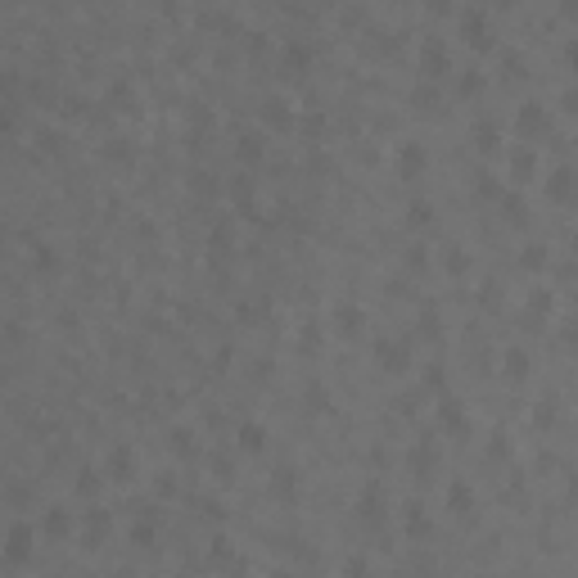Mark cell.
<instances>
[{
    "label": "cell",
    "instance_id": "d590c367",
    "mask_svg": "<svg viewBox=\"0 0 578 578\" xmlns=\"http://www.w3.org/2000/svg\"><path fill=\"white\" fill-rule=\"evenodd\" d=\"M457 91H461V95H466V100H470V95H479V91H484V73H479V68H470V73H461V82H457Z\"/></svg>",
    "mask_w": 578,
    "mask_h": 578
},
{
    "label": "cell",
    "instance_id": "277c9868",
    "mask_svg": "<svg viewBox=\"0 0 578 578\" xmlns=\"http://www.w3.org/2000/svg\"><path fill=\"white\" fill-rule=\"evenodd\" d=\"M461 36H466V45H475V50H493V27H488L484 9H466V14H461Z\"/></svg>",
    "mask_w": 578,
    "mask_h": 578
},
{
    "label": "cell",
    "instance_id": "5bb4252c",
    "mask_svg": "<svg viewBox=\"0 0 578 578\" xmlns=\"http://www.w3.org/2000/svg\"><path fill=\"white\" fill-rule=\"evenodd\" d=\"M253 195H258L253 177H249V172H239V177L230 181V199L239 204V213H244V217H258V208H253Z\"/></svg>",
    "mask_w": 578,
    "mask_h": 578
},
{
    "label": "cell",
    "instance_id": "d4e9b609",
    "mask_svg": "<svg viewBox=\"0 0 578 578\" xmlns=\"http://www.w3.org/2000/svg\"><path fill=\"white\" fill-rule=\"evenodd\" d=\"M208 249H213V258H226L230 249H235V230H230V221H217L213 235H208Z\"/></svg>",
    "mask_w": 578,
    "mask_h": 578
},
{
    "label": "cell",
    "instance_id": "9f6ffc18",
    "mask_svg": "<svg viewBox=\"0 0 578 578\" xmlns=\"http://www.w3.org/2000/svg\"><path fill=\"white\" fill-rule=\"evenodd\" d=\"M528 303H533V312H551V294H533Z\"/></svg>",
    "mask_w": 578,
    "mask_h": 578
},
{
    "label": "cell",
    "instance_id": "2e32d148",
    "mask_svg": "<svg viewBox=\"0 0 578 578\" xmlns=\"http://www.w3.org/2000/svg\"><path fill=\"white\" fill-rule=\"evenodd\" d=\"M235 443H239V452H267V425H258V420H244V425L235 429Z\"/></svg>",
    "mask_w": 578,
    "mask_h": 578
},
{
    "label": "cell",
    "instance_id": "c3c4849f",
    "mask_svg": "<svg viewBox=\"0 0 578 578\" xmlns=\"http://www.w3.org/2000/svg\"><path fill=\"white\" fill-rule=\"evenodd\" d=\"M154 493H158V497H172V493H177V479H172V475H158V479H154Z\"/></svg>",
    "mask_w": 578,
    "mask_h": 578
},
{
    "label": "cell",
    "instance_id": "680465c9",
    "mask_svg": "<svg viewBox=\"0 0 578 578\" xmlns=\"http://www.w3.org/2000/svg\"><path fill=\"white\" fill-rule=\"evenodd\" d=\"M425 9H429V14H447L452 0H425Z\"/></svg>",
    "mask_w": 578,
    "mask_h": 578
},
{
    "label": "cell",
    "instance_id": "f546056e",
    "mask_svg": "<svg viewBox=\"0 0 578 578\" xmlns=\"http://www.w3.org/2000/svg\"><path fill=\"white\" fill-rule=\"evenodd\" d=\"M411 104H416L420 113H434V104H438V86H434V82H420L416 91H411Z\"/></svg>",
    "mask_w": 578,
    "mask_h": 578
},
{
    "label": "cell",
    "instance_id": "816d5d0a",
    "mask_svg": "<svg viewBox=\"0 0 578 578\" xmlns=\"http://www.w3.org/2000/svg\"><path fill=\"white\" fill-rule=\"evenodd\" d=\"M425 384H429V389H443V384H447V375H443V366H429V371H425Z\"/></svg>",
    "mask_w": 578,
    "mask_h": 578
},
{
    "label": "cell",
    "instance_id": "603a6c76",
    "mask_svg": "<svg viewBox=\"0 0 578 578\" xmlns=\"http://www.w3.org/2000/svg\"><path fill=\"white\" fill-rule=\"evenodd\" d=\"M497 199H502V217L510 221V226H528V204H524V199L515 195V190H510V195L502 190V195H497Z\"/></svg>",
    "mask_w": 578,
    "mask_h": 578
},
{
    "label": "cell",
    "instance_id": "91938a15",
    "mask_svg": "<svg viewBox=\"0 0 578 578\" xmlns=\"http://www.w3.org/2000/svg\"><path fill=\"white\" fill-rule=\"evenodd\" d=\"M497 5H515V0H497Z\"/></svg>",
    "mask_w": 578,
    "mask_h": 578
},
{
    "label": "cell",
    "instance_id": "44dd1931",
    "mask_svg": "<svg viewBox=\"0 0 578 578\" xmlns=\"http://www.w3.org/2000/svg\"><path fill=\"white\" fill-rule=\"evenodd\" d=\"M547 195H551L556 204H570V199H574V172L570 168H556L551 181H547Z\"/></svg>",
    "mask_w": 578,
    "mask_h": 578
},
{
    "label": "cell",
    "instance_id": "9a60e30c",
    "mask_svg": "<svg viewBox=\"0 0 578 578\" xmlns=\"http://www.w3.org/2000/svg\"><path fill=\"white\" fill-rule=\"evenodd\" d=\"M402 528H407V538H429L434 533V519L425 515V506H420V502H407V510H402Z\"/></svg>",
    "mask_w": 578,
    "mask_h": 578
},
{
    "label": "cell",
    "instance_id": "60d3db41",
    "mask_svg": "<svg viewBox=\"0 0 578 578\" xmlns=\"http://www.w3.org/2000/svg\"><path fill=\"white\" fill-rule=\"evenodd\" d=\"M213 479H221V484H230V479H235V466H230V457H213Z\"/></svg>",
    "mask_w": 578,
    "mask_h": 578
},
{
    "label": "cell",
    "instance_id": "b9f144b4",
    "mask_svg": "<svg viewBox=\"0 0 578 578\" xmlns=\"http://www.w3.org/2000/svg\"><path fill=\"white\" fill-rule=\"evenodd\" d=\"M488 457H510V438H506L502 429H497L493 438H488Z\"/></svg>",
    "mask_w": 578,
    "mask_h": 578
},
{
    "label": "cell",
    "instance_id": "6da1fadb",
    "mask_svg": "<svg viewBox=\"0 0 578 578\" xmlns=\"http://www.w3.org/2000/svg\"><path fill=\"white\" fill-rule=\"evenodd\" d=\"M0 551H5V561H9V565H27V561H32V551H36V528L27 524V519H14V524H9V533H5V547H0Z\"/></svg>",
    "mask_w": 578,
    "mask_h": 578
},
{
    "label": "cell",
    "instance_id": "d6986e66",
    "mask_svg": "<svg viewBox=\"0 0 578 578\" xmlns=\"http://www.w3.org/2000/svg\"><path fill=\"white\" fill-rule=\"evenodd\" d=\"M502 375H506L510 384H524V380H528V353H524V348H506Z\"/></svg>",
    "mask_w": 578,
    "mask_h": 578
},
{
    "label": "cell",
    "instance_id": "4dcf8cb0",
    "mask_svg": "<svg viewBox=\"0 0 578 578\" xmlns=\"http://www.w3.org/2000/svg\"><path fill=\"white\" fill-rule=\"evenodd\" d=\"M168 443H172V452H181V457H195V429L177 425V429L168 434Z\"/></svg>",
    "mask_w": 578,
    "mask_h": 578
},
{
    "label": "cell",
    "instance_id": "7c38bea8",
    "mask_svg": "<svg viewBox=\"0 0 578 578\" xmlns=\"http://www.w3.org/2000/svg\"><path fill=\"white\" fill-rule=\"evenodd\" d=\"M407 466L416 470V479H429V470L438 466V443H434V438H420L416 447L407 452Z\"/></svg>",
    "mask_w": 578,
    "mask_h": 578
},
{
    "label": "cell",
    "instance_id": "ab89813d",
    "mask_svg": "<svg viewBox=\"0 0 578 578\" xmlns=\"http://www.w3.org/2000/svg\"><path fill=\"white\" fill-rule=\"evenodd\" d=\"M420 334H438V307H420Z\"/></svg>",
    "mask_w": 578,
    "mask_h": 578
},
{
    "label": "cell",
    "instance_id": "e575fe53",
    "mask_svg": "<svg viewBox=\"0 0 578 578\" xmlns=\"http://www.w3.org/2000/svg\"><path fill=\"white\" fill-rule=\"evenodd\" d=\"M104 158H113V163H131V158H136V149H131V140H109V144H104Z\"/></svg>",
    "mask_w": 578,
    "mask_h": 578
},
{
    "label": "cell",
    "instance_id": "74e56055",
    "mask_svg": "<svg viewBox=\"0 0 578 578\" xmlns=\"http://www.w3.org/2000/svg\"><path fill=\"white\" fill-rule=\"evenodd\" d=\"M429 267V249L425 244H411L407 249V272H425Z\"/></svg>",
    "mask_w": 578,
    "mask_h": 578
},
{
    "label": "cell",
    "instance_id": "836d02e7",
    "mask_svg": "<svg viewBox=\"0 0 578 578\" xmlns=\"http://www.w3.org/2000/svg\"><path fill=\"white\" fill-rule=\"evenodd\" d=\"M32 262L41 267V272H59V253H54L50 244H36L32 249Z\"/></svg>",
    "mask_w": 578,
    "mask_h": 578
},
{
    "label": "cell",
    "instance_id": "5b68a950",
    "mask_svg": "<svg viewBox=\"0 0 578 578\" xmlns=\"http://www.w3.org/2000/svg\"><path fill=\"white\" fill-rule=\"evenodd\" d=\"M452 68V54H447V45L438 41V36H429L425 45H420V77L425 82H438L443 73Z\"/></svg>",
    "mask_w": 578,
    "mask_h": 578
},
{
    "label": "cell",
    "instance_id": "db71d44e",
    "mask_svg": "<svg viewBox=\"0 0 578 578\" xmlns=\"http://www.w3.org/2000/svg\"><path fill=\"white\" fill-rule=\"evenodd\" d=\"M27 497H32V488H27V484H9V502H27Z\"/></svg>",
    "mask_w": 578,
    "mask_h": 578
},
{
    "label": "cell",
    "instance_id": "30bf717a",
    "mask_svg": "<svg viewBox=\"0 0 578 578\" xmlns=\"http://www.w3.org/2000/svg\"><path fill=\"white\" fill-rule=\"evenodd\" d=\"M281 68H285V77H303L307 68H312V45L307 41H289L281 50Z\"/></svg>",
    "mask_w": 578,
    "mask_h": 578
},
{
    "label": "cell",
    "instance_id": "484cf974",
    "mask_svg": "<svg viewBox=\"0 0 578 578\" xmlns=\"http://www.w3.org/2000/svg\"><path fill=\"white\" fill-rule=\"evenodd\" d=\"M100 488H104V475H100V470H91V466H86L82 475H77L73 493H77V497H86V502H91V497H100Z\"/></svg>",
    "mask_w": 578,
    "mask_h": 578
},
{
    "label": "cell",
    "instance_id": "f1b7e54d",
    "mask_svg": "<svg viewBox=\"0 0 578 578\" xmlns=\"http://www.w3.org/2000/svg\"><path fill=\"white\" fill-rule=\"evenodd\" d=\"M235 158L244 163V168H249V163H258V158H262V136H239L235 140Z\"/></svg>",
    "mask_w": 578,
    "mask_h": 578
},
{
    "label": "cell",
    "instance_id": "1f68e13d",
    "mask_svg": "<svg viewBox=\"0 0 578 578\" xmlns=\"http://www.w3.org/2000/svg\"><path fill=\"white\" fill-rule=\"evenodd\" d=\"M199 27L204 32H239V23L230 14H199Z\"/></svg>",
    "mask_w": 578,
    "mask_h": 578
},
{
    "label": "cell",
    "instance_id": "7402d4cb",
    "mask_svg": "<svg viewBox=\"0 0 578 578\" xmlns=\"http://www.w3.org/2000/svg\"><path fill=\"white\" fill-rule=\"evenodd\" d=\"M104 533H109V510L91 506V510H86V547H100Z\"/></svg>",
    "mask_w": 578,
    "mask_h": 578
},
{
    "label": "cell",
    "instance_id": "52a82bcc",
    "mask_svg": "<svg viewBox=\"0 0 578 578\" xmlns=\"http://www.w3.org/2000/svg\"><path fill=\"white\" fill-rule=\"evenodd\" d=\"M434 416H438V425L447 429V434H470V416H466V407H461L457 398H452V393H443L438 398V411H434Z\"/></svg>",
    "mask_w": 578,
    "mask_h": 578
},
{
    "label": "cell",
    "instance_id": "4fadbf2b",
    "mask_svg": "<svg viewBox=\"0 0 578 578\" xmlns=\"http://www.w3.org/2000/svg\"><path fill=\"white\" fill-rule=\"evenodd\" d=\"M41 533L50 538V542H64V538L73 533V515L64 506H50V510H45V519H41Z\"/></svg>",
    "mask_w": 578,
    "mask_h": 578
},
{
    "label": "cell",
    "instance_id": "ee69618b",
    "mask_svg": "<svg viewBox=\"0 0 578 578\" xmlns=\"http://www.w3.org/2000/svg\"><path fill=\"white\" fill-rule=\"evenodd\" d=\"M18 127V113H14V104L9 100H0V131H14Z\"/></svg>",
    "mask_w": 578,
    "mask_h": 578
},
{
    "label": "cell",
    "instance_id": "8992f818",
    "mask_svg": "<svg viewBox=\"0 0 578 578\" xmlns=\"http://www.w3.org/2000/svg\"><path fill=\"white\" fill-rule=\"evenodd\" d=\"M357 515L366 519V524H375V528L389 519V510H384V488H380V479H371V484H366L362 493H357Z\"/></svg>",
    "mask_w": 578,
    "mask_h": 578
},
{
    "label": "cell",
    "instance_id": "f35d334b",
    "mask_svg": "<svg viewBox=\"0 0 578 578\" xmlns=\"http://www.w3.org/2000/svg\"><path fill=\"white\" fill-rule=\"evenodd\" d=\"M298 127H303V136H321V131H325V113H307V118L303 122H298Z\"/></svg>",
    "mask_w": 578,
    "mask_h": 578
},
{
    "label": "cell",
    "instance_id": "681fc988",
    "mask_svg": "<svg viewBox=\"0 0 578 578\" xmlns=\"http://www.w3.org/2000/svg\"><path fill=\"white\" fill-rule=\"evenodd\" d=\"M59 144H64L59 131H41V149H45V154H59Z\"/></svg>",
    "mask_w": 578,
    "mask_h": 578
},
{
    "label": "cell",
    "instance_id": "8fae6325",
    "mask_svg": "<svg viewBox=\"0 0 578 578\" xmlns=\"http://www.w3.org/2000/svg\"><path fill=\"white\" fill-rule=\"evenodd\" d=\"M104 479L131 484V479H136V452H131V447H113L109 452V466H104Z\"/></svg>",
    "mask_w": 578,
    "mask_h": 578
},
{
    "label": "cell",
    "instance_id": "f6af8a7d",
    "mask_svg": "<svg viewBox=\"0 0 578 578\" xmlns=\"http://www.w3.org/2000/svg\"><path fill=\"white\" fill-rule=\"evenodd\" d=\"M497 298H502V285H497V281H484V294H479V303H484V307H497Z\"/></svg>",
    "mask_w": 578,
    "mask_h": 578
},
{
    "label": "cell",
    "instance_id": "cb8c5ba5",
    "mask_svg": "<svg viewBox=\"0 0 578 578\" xmlns=\"http://www.w3.org/2000/svg\"><path fill=\"white\" fill-rule=\"evenodd\" d=\"M475 149L479 154H497V149H502V131H497V122H475Z\"/></svg>",
    "mask_w": 578,
    "mask_h": 578
},
{
    "label": "cell",
    "instance_id": "f5cc1de1",
    "mask_svg": "<svg viewBox=\"0 0 578 578\" xmlns=\"http://www.w3.org/2000/svg\"><path fill=\"white\" fill-rule=\"evenodd\" d=\"M316 339H321V334H316V325H307V330H303V334H298V343H303V348H307V353H312V348H316Z\"/></svg>",
    "mask_w": 578,
    "mask_h": 578
},
{
    "label": "cell",
    "instance_id": "7a4b0ae2",
    "mask_svg": "<svg viewBox=\"0 0 578 578\" xmlns=\"http://www.w3.org/2000/svg\"><path fill=\"white\" fill-rule=\"evenodd\" d=\"M371 353H375V362L384 366V371H407L411 366V343L407 339H393V334H380V339L371 343Z\"/></svg>",
    "mask_w": 578,
    "mask_h": 578
},
{
    "label": "cell",
    "instance_id": "ffe728a7",
    "mask_svg": "<svg viewBox=\"0 0 578 578\" xmlns=\"http://www.w3.org/2000/svg\"><path fill=\"white\" fill-rule=\"evenodd\" d=\"M294 493H298V475L289 466H276L272 470V497H281V502H294Z\"/></svg>",
    "mask_w": 578,
    "mask_h": 578
},
{
    "label": "cell",
    "instance_id": "7bdbcfd3",
    "mask_svg": "<svg viewBox=\"0 0 578 578\" xmlns=\"http://www.w3.org/2000/svg\"><path fill=\"white\" fill-rule=\"evenodd\" d=\"M131 542H136V547H154V524H149V519L131 528Z\"/></svg>",
    "mask_w": 578,
    "mask_h": 578
},
{
    "label": "cell",
    "instance_id": "f907efd6",
    "mask_svg": "<svg viewBox=\"0 0 578 578\" xmlns=\"http://www.w3.org/2000/svg\"><path fill=\"white\" fill-rule=\"evenodd\" d=\"M230 357H235V348H230V343H221V348L213 353V366H217V371H226V366H230Z\"/></svg>",
    "mask_w": 578,
    "mask_h": 578
},
{
    "label": "cell",
    "instance_id": "3957f363",
    "mask_svg": "<svg viewBox=\"0 0 578 578\" xmlns=\"http://www.w3.org/2000/svg\"><path fill=\"white\" fill-rule=\"evenodd\" d=\"M393 168H398V177H402V181L425 177V168H429V149H425L420 140H402V144H398V154H393Z\"/></svg>",
    "mask_w": 578,
    "mask_h": 578
},
{
    "label": "cell",
    "instance_id": "11a10c76",
    "mask_svg": "<svg viewBox=\"0 0 578 578\" xmlns=\"http://www.w3.org/2000/svg\"><path fill=\"white\" fill-rule=\"evenodd\" d=\"M249 54H267V36H262V32L249 36Z\"/></svg>",
    "mask_w": 578,
    "mask_h": 578
},
{
    "label": "cell",
    "instance_id": "e0dca14e",
    "mask_svg": "<svg viewBox=\"0 0 578 578\" xmlns=\"http://www.w3.org/2000/svg\"><path fill=\"white\" fill-rule=\"evenodd\" d=\"M362 325H366V312L357 303H339V307H334V330H339V334H357Z\"/></svg>",
    "mask_w": 578,
    "mask_h": 578
},
{
    "label": "cell",
    "instance_id": "d6a6232c",
    "mask_svg": "<svg viewBox=\"0 0 578 578\" xmlns=\"http://www.w3.org/2000/svg\"><path fill=\"white\" fill-rule=\"evenodd\" d=\"M519 267H524V272H542V267H547V249H542V244H524V253H519Z\"/></svg>",
    "mask_w": 578,
    "mask_h": 578
},
{
    "label": "cell",
    "instance_id": "83f0119b",
    "mask_svg": "<svg viewBox=\"0 0 578 578\" xmlns=\"http://www.w3.org/2000/svg\"><path fill=\"white\" fill-rule=\"evenodd\" d=\"M407 221H411L416 230L434 226V204H429V199H411V204H407Z\"/></svg>",
    "mask_w": 578,
    "mask_h": 578
},
{
    "label": "cell",
    "instance_id": "7dc6e473",
    "mask_svg": "<svg viewBox=\"0 0 578 578\" xmlns=\"http://www.w3.org/2000/svg\"><path fill=\"white\" fill-rule=\"evenodd\" d=\"M307 407H312V411L325 407V389H321V384H307Z\"/></svg>",
    "mask_w": 578,
    "mask_h": 578
},
{
    "label": "cell",
    "instance_id": "bcb514c9",
    "mask_svg": "<svg viewBox=\"0 0 578 578\" xmlns=\"http://www.w3.org/2000/svg\"><path fill=\"white\" fill-rule=\"evenodd\" d=\"M195 195H217V181L208 172H195Z\"/></svg>",
    "mask_w": 578,
    "mask_h": 578
},
{
    "label": "cell",
    "instance_id": "4316f807",
    "mask_svg": "<svg viewBox=\"0 0 578 578\" xmlns=\"http://www.w3.org/2000/svg\"><path fill=\"white\" fill-rule=\"evenodd\" d=\"M506 172H510V181H528L533 177V149H515L506 158Z\"/></svg>",
    "mask_w": 578,
    "mask_h": 578
},
{
    "label": "cell",
    "instance_id": "8d00e7d4",
    "mask_svg": "<svg viewBox=\"0 0 578 578\" xmlns=\"http://www.w3.org/2000/svg\"><path fill=\"white\" fill-rule=\"evenodd\" d=\"M443 267H447L452 276H466V267H470L466 249H457V244H452V249H447V258H443Z\"/></svg>",
    "mask_w": 578,
    "mask_h": 578
},
{
    "label": "cell",
    "instance_id": "ac0fdd59",
    "mask_svg": "<svg viewBox=\"0 0 578 578\" xmlns=\"http://www.w3.org/2000/svg\"><path fill=\"white\" fill-rule=\"evenodd\" d=\"M447 506L457 510V515H470V510H475V488H470L466 479H452L447 484Z\"/></svg>",
    "mask_w": 578,
    "mask_h": 578
},
{
    "label": "cell",
    "instance_id": "9c48e42d",
    "mask_svg": "<svg viewBox=\"0 0 578 578\" xmlns=\"http://www.w3.org/2000/svg\"><path fill=\"white\" fill-rule=\"evenodd\" d=\"M262 122L272 131H289V127H294V104H289L285 95H267V100H262Z\"/></svg>",
    "mask_w": 578,
    "mask_h": 578
},
{
    "label": "cell",
    "instance_id": "6f0895ef",
    "mask_svg": "<svg viewBox=\"0 0 578 578\" xmlns=\"http://www.w3.org/2000/svg\"><path fill=\"white\" fill-rule=\"evenodd\" d=\"M551 420H556V407H551V402H547V407H538V425H551Z\"/></svg>",
    "mask_w": 578,
    "mask_h": 578
},
{
    "label": "cell",
    "instance_id": "ba28073f",
    "mask_svg": "<svg viewBox=\"0 0 578 578\" xmlns=\"http://www.w3.org/2000/svg\"><path fill=\"white\" fill-rule=\"evenodd\" d=\"M515 131H519L524 140L542 136V131H547V109H542L538 100H524V104H519V113H515Z\"/></svg>",
    "mask_w": 578,
    "mask_h": 578
}]
</instances>
